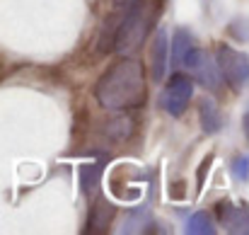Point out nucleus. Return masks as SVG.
Here are the masks:
<instances>
[{
	"label": "nucleus",
	"mask_w": 249,
	"mask_h": 235,
	"mask_svg": "<svg viewBox=\"0 0 249 235\" xmlns=\"http://www.w3.org/2000/svg\"><path fill=\"white\" fill-rule=\"evenodd\" d=\"M191 95H194L191 78H186L184 73H174L172 78L167 80L165 90L160 95V107L172 117H181L186 112L189 102H191Z\"/></svg>",
	"instance_id": "obj_4"
},
{
	"label": "nucleus",
	"mask_w": 249,
	"mask_h": 235,
	"mask_svg": "<svg viewBox=\"0 0 249 235\" xmlns=\"http://www.w3.org/2000/svg\"><path fill=\"white\" fill-rule=\"evenodd\" d=\"M128 7L131 10L124 17V22L119 24L116 37H114V51L126 54V56L143 46V41L155 22V15H158V5L150 0H138Z\"/></svg>",
	"instance_id": "obj_2"
},
{
	"label": "nucleus",
	"mask_w": 249,
	"mask_h": 235,
	"mask_svg": "<svg viewBox=\"0 0 249 235\" xmlns=\"http://www.w3.org/2000/svg\"><path fill=\"white\" fill-rule=\"evenodd\" d=\"M128 226H124L121 231L126 233V231H131V233H136V231H143L145 228V223H148V214L145 211H136V214H131V218L126 221Z\"/></svg>",
	"instance_id": "obj_12"
},
{
	"label": "nucleus",
	"mask_w": 249,
	"mask_h": 235,
	"mask_svg": "<svg viewBox=\"0 0 249 235\" xmlns=\"http://www.w3.org/2000/svg\"><path fill=\"white\" fill-rule=\"evenodd\" d=\"M194 46H196L194 37H191L186 29H177V34H174V39H172V63H174L177 68H181L184 59L189 56V51H191Z\"/></svg>",
	"instance_id": "obj_8"
},
{
	"label": "nucleus",
	"mask_w": 249,
	"mask_h": 235,
	"mask_svg": "<svg viewBox=\"0 0 249 235\" xmlns=\"http://www.w3.org/2000/svg\"><path fill=\"white\" fill-rule=\"evenodd\" d=\"M181 68H186L194 78L203 85V87H208V90H218V85H220L218 66L211 61V56H208L203 49H196V46H194V49L189 51V56L184 59Z\"/></svg>",
	"instance_id": "obj_5"
},
{
	"label": "nucleus",
	"mask_w": 249,
	"mask_h": 235,
	"mask_svg": "<svg viewBox=\"0 0 249 235\" xmlns=\"http://www.w3.org/2000/svg\"><path fill=\"white\" fill-rule=\"evenodd\" d=\"M242 129H245V136H247V141H249V109L245 112V117H242Z\"/></svg>",
	"instance_id": "obj_14"
},
{
	"label": "nucleus",
	"mask_w": 249,
	"mask_h": 235,
	"mask_svg": "<svg viewBox=\"0 0 249 235\" xmlns=\"http://www.w3.org/2000/svg\"><path fill=\"white\" fill-rule=\"evenodd\" d=\"M116 5H121V7H128V5H133V2H138V0H114Z\"/></svg>",
	"instance_id": "obj_15"
},
{
	"label": "nucleus",
	"mask_w": 249,
	"mask_h": 235,
	"mask_svg": "<svg viewBox=\"0 0 249 235\" xmlns=\"http://www.w3.org/2000/svg\"><path fill=\"white\" fill-rule=\"evenodd\" d=\"M94 97L104 109H111V112L143 107V102L148 97L143 63L136 59H128V56L121 59L119 63H114L97 80Z\"/></svg>",
	"instance_id": "obj_1"
},
{
	"label": "nucleus",
	"mask_w": 249,
	"mask_h": 235,
	"mask_svg": "<svg viewBox=\"0 0 249 235\" xmlns=\"http://www.w3.org/2000/svg\"><path fill=\"white\" fill-rule=\"evenodd\" d=\"M99 172H102V165H85L83 172H80V179H83V189L85 192H92L99 182Z\"/></svg>",
	"instance_id": "obj_11"
},
{
	"label": "nucleus",
	"mask_w": 249,
	"mask_h": 235,
	"mask_svg": "<svg viewBox=\"0 0 249 235\" xmlns=\"http://www.w3.org/2000/svg\"><path fill=\"white\" fill-rule=\"evenodd\" d=\"M198 119H201V129H203L206 134H215V131L220 129V124H223L220 112H218V107H215L211 99H203V102H201Z\"/></svg>",
	"instance_id": "obj_9"
},
{
	"label": "nucleus",
	"mask_w": 249,
	"mask_h": 235,
	"mask_svg": "<svg viewBox=\"0 0 249 235\" xmlns=\"http://www.w3.org/2000/svg\"><path fill=\"white\" fill-rule=\"evenodd\" d=\"M218 73L225 78V82L232 90H242L245 85H249V59L232 46H220L218 49Z\"/></svg>",
	"instance_id": "obj_3"
},
{
	"label": "nucleus",
	"mask_w": 249,
	"mask_h": 235,
	"mask_svg": "<svg viewBox=\"0 0 249 235\" xmlns=\"http://www.w3.org/2000/svg\"><path fill=\"white\" fill-rule=\"evenodd\" d=\"M218 216H220L223 226L230 233L249 235V209L247 206H237V204L223 201V204H218Z\"/></svg>",
	"instance_id": "obj_6"
},
{
	"label": "nucleus",
	"mask_w": 249,
	"mask_h": 235,
	"mask_svg": "<svg viewBox=\"0 0 249 235\" xmlns=\"http://www.w3.org/2000/svg\"><path fill=\"white\" fill-rule=\"evenodd\" d=\"M232 175H235V179L247 182L249 179V160L247 157H235V162H232Z\"/></svg>",
	"instance_id": "obj_13"
},
{
	"label": "nucleus",
	"mask_w": 249,
	"mask_h": 235,
	"mask_svg": "<svg viewBox=\"0 0 249 235\" xmlns=\"http://www.w3.org/2000/svg\"><path fill=\"white\" fill-rule=\"evenodd\" d=\"M167 54H169V44H167V32L158 29L153 46H150V68H153V80H162L167 68Z\"/></svg>",
	"instance_id": "obj_7"
},
{
	"label": "nucleus",
	"mask_w": 249,
	"mask_h": 235,
	"mask_svg": "<svg viewBox=\"0 0 249 235\" xmlns=\"http://www.w3.org/2000/svg\"><path fill=\"white\" fill-rule=\"evenodd\" d=\"M186 233H191V235H211V233H215L211 216H208L206 211L194 214V216L186 221Z\"/></svg>",
	"instance_id": "obj_10"
}]
</instances>
